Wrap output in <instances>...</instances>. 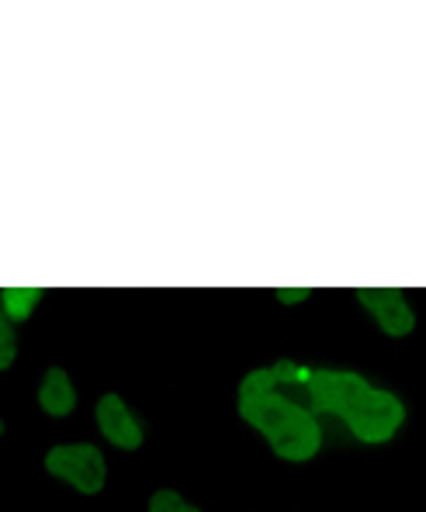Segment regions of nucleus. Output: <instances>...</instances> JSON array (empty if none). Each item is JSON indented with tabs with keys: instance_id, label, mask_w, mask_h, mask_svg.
<instances>
[{
	"instance_id": "obj_1",
	"label": "nucleus",
	"mask_w": 426,
	"mask_h": 512,
	"mask_svg": "<svg viewBox=\"0 0 426 512\" xmlns=\"http://www.w3.org/2000/svg\"><path fill=\"white\" fill-rule=\"evenodd\" d=\"M281 384L284 381L274 367L246 374L239 384V416L253 429H260L274 447V454L284 461H309V457H316L323 433H319L316 416L305 405L291 402L281 391Z\"/></svg>"
},
{
	"instance_id": "obj_2",
	"label": "nucleus",
	"mask_w": 426,
	"mask_h": 512,
	"mask_svg": "<svg viewBox=\"0 0 426 512\" xmlns=\"http://www.w3.org/2000/svg\"><path fill=\"white\" fill-rule=\"evenodd\" d=\"M305 388H309L316 409L347 419L354 436L364 443L388 440L406 419V409L392 391L371 388L368 381L350 371H312Z\"/></svg>"
},
{
	"instance_id": "obj_3",
	"label": "nucleus",
	"mask_w": 426,
	"mask_h": 512,
	"mask_svg": "<svg viewBox=\"0 0 426 512\" xmlns=\"http://www.w3.org/2000/svg\"><path fill=\"white\" fill-rule=\"evenodd\" d=\"M46 468L56 478H66L77 485V492L94 495L104 488V457L91 443H66V447L49 450Z\"/></svg>"
},
{
	"instance_id": "obj_4",
	"label": "nucleus",
	"mask_w": 426,
	"mask_h": 512,
	"mask_svg": "<svg viewBox=\"0 0 426 512\" xmlns=\"http://www.w3.org/2000/svg\"><path fill=\"white\" fill-rule=\"evenodd\" d=\"M357 298L378 319L381 333L406 336L416 326V315L399 288H357Z\"/></svg>"
},
{
	"instance_id": "obj_5",
	"label": "nucleus",
	"mask_w": 426,
	"mask_h": 512,
	"mask_svg": "<svg viewBox=\"0 0 426 512\" xmlns=\"http://www.w3.org/2000/svg\"><path fill=\"white\" fill-rule=\"evenodd\" d=\"M97 426H101V433L122 450H136L142 443V429L136 423V416L125 409V402L118 395H104L101 402H97Z\"/></svg>"
},
{
	"instance_id": "obj_6",
	"label": "nucleus",
	"mask_w": 426,
	"mask_h": 512,
	"mask_svg": "<svg viewBox=\"0 0 426 512\" xmlns=\"http://www.w3.org/2000/svg\"><path fill=\"white\" fill-rule=\"evenodd\" d=\"M73 402H77V391H73L66 371L52 367V371L46 374V381H42V388H39V405L49 412V416H70Z\"/></svg>"
},
{
	"instance_id": "obj_7",
	"label": "nucleus",
	"mask_w": 426,
	"mask_h": 512,
	"mask_svg": "<svg viewBox=\"0 0 426 512\" xmlns=\"http://www.w3.org/2000/svg\"><path fill=\"white\" fill-rule=\"evenodd\" d=\"M4 315L7 322H21L35 305H39L42 291L39 288H4Z\"/></svg>"
},
{
	"instance_id": "obj_8",
	"label": "nucleus",
	"mask_w": 426,
	"mask_h": 512,
	"mask_svg": "<svg viewBox=\"0 0 426 512\" xmlns=\"http://www.w3.org/2000/svg\"><path fill=\"white\" fill-rule=\"evenodd\" d=\"M149 512H201V509H191L188 502L181 499V495L170 492V488H163V492L153 495V502H149Z\"/></svg>"
},
{
	"instance_id": "obj_9",
	"label": "nucleus",
	"mask_w": 426,
	"mask_h": 512,
	"mask_svg": "<svg viewBox=\"0 0 426 512\" xmlns=\"http://www.w3.org/2000/svg\"><path fill=\"white\" fill-rule=\"evenodd\" d=\"M14 364V326L4 322L0 326V367H11Z\"/></svg>"
},
{
	"instance_id": "obj_10",
	"label": "nucleus",
	"mask_w": 426,
	"mask_h": 512,
	"mask_svg": "<svg viewBox=\"0 0 426 512\" xmlns=\"http://www.w3.org/2000/svg\"><path fill=\"white\" fill-rule=\"evenodd\" d=\"M278 298L284 301V305H295V301L309 298V288H278Z\"/></svg>"
}]
</instances>
